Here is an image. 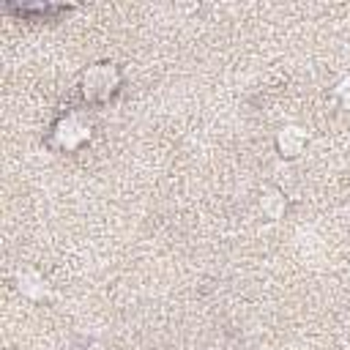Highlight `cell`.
Segmentation results:
<instances>
[{"label":"cell","instance_id":"7a4b0ae2","mask_svg":"<svg viewBox=\"0 0 350 350\" xmlns=\"http://www.w3.org/2000/svg\"><path fill=\"white\" fill-rule=\"evenodd\" d=\"M301 145H304V134H298V129H287V131H282V137H279L282 156H298Z\"/></svg>","mask_w":350,"mask_h":350},{"label":"cell","instance_id":"3957f363","mask_svg":"<svg viewBox=\"0 0 350 350\" xmlns=\"http://www.w3.org/2000/svg\"><path fill=\"white\" fill-rule=\"evenodd\" d=\"M19 16H30V19H49V16H57L63 11V5H22L16 8Z\"/></svg>","mask_w":350,"mask_h":350},{"label":"cell","instance_id":"6da1fadb","mask_svg":"<svg viewBox=\"0 0 350 350\" xmlns=\"http://www.w3.org/2000/svg\"><path fill=\"white\" fill-rule=\"evenodd\" d=\"M120 88V71L115 63L104 60V63H96L85 71L82 77V96L85 101L90 104H104L115 96V90Z\"/></svg>","mask_w":350,"mask_h":350}]
</instances>
